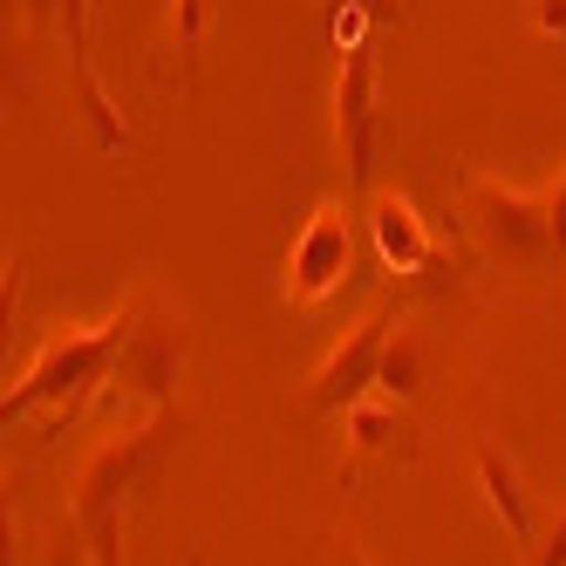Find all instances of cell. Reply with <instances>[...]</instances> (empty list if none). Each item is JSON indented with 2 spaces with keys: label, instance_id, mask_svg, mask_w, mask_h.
Masks as SVG:
<instances>
[{
  "label": "cell",
  "instance_id": "obj_1",
  "mask_svg": "<svg viewBox=\"0 0 566 566\" xmlns=\"http://www.w3.org/2000/svg\"><path fill=\"white\" fill-rule=\"evenodd\" d=\"M130 342V301L116 307L109 321H96V328H69V335H49L42 355L28 361V376L0 396V423H28V417H42V437H55L83 402L116 382V355H124Z\"/></svg>",
  "mask_w": 566,
  "mask_h": 566
},
{
  "label": "cell",
  "instance_id": "obj_2",
  "mask_svg": "<svg viewBox=\"0 0 566 566\" xmlns=\"http://www.w3.org/2000/svg\"><path fill=\"white\" fill-rule=\"evenodd\" d=\"M171 430H178V410H150L144 423H130V430H116V437L96 443V451L83 458V471H75V484H69V525L75 533L90 539V533H103V525H124V505L150 478V464L165 458Z\"/></svg>",
  "mask_w": 566,
  "mask_h": 566
},
{
  "label": "cell",
  "instance_id": "obj_3",
  "mask_svg": "<svg viewBox=\"0 0 566 566\" xmlns=\"http://www.w3.org/2000/svg\"><path fill=\"white\" fill-rule=\"evenodd\" d=\"M191 361V314L157 301L150 287L130 294V342L116 355V382L150 410H178V376Z\"/></svg>",
  "mask_w": 566,
  "mask_h": 566
},
{
  "label": "cell",
  "instance_id": "obj_4",
  "mask_svg": "<svg viewBox=\"0 0 566 566\" xmlns=\"http://www.w3.org/2000/svg\"><path fill=\"white\" fill-rule=\"evenodd\" d=\"M355 226H361L355 198H321L301 219L294 247H287V280H280L294 307H321L355 280Z\"/></svg>",
  "mask_w": 566,
  "mask_h": 566
},
{
  "label": "cell",
  "instance_id": "obj_5",
  "mask_svg": "<svg viewBox=\"0 0 566 566\" xmlns=\"http://www.w3.org/2000/svg\"><path fill=\"white\" fill-rule=\"evenodd\" d=\"M464 219L478 226L484 253L505 266H546L553 253V219H546V191H518L505 178H464Z\"/></svg>",
  "mask_w": 566,
  "mask_h": 566
},
{
  "label": "cell",
  "instance_id": "obj_6",
  "mask_svg": "<svg viewBox=\"0 0 566 566\" xmlns=\"http://www.w3.org/2000/svg\"><path fill=\"white\" fill-rule=\"evenodd\" d=\"M335 144H342V171L348 198L369 206V178H376V144H382V69L369 49H342L335 55Z\"/></svg>",
  "mask_w": 566,
  "mask_h": 566
},
{
  "label": "cell",
  "instance_id": "obj_7",
  "mask_svg": "<svg viewBox=\"0 0 566 566\" xmlns=\"http://www.w3.org/2000/svg\"><path fill=\"white\" fill-rule=\"evenodd\" d=\"M389 335H396V294H382V301L328 348V361H321L314 382H307V410H314V417H342V410H355V402L382 382Z\"/></svg>",
  "mask_w": 566,
  "mask_h": 566
},
{
  "label": "cell",
  "instance_id": "obj_8",
  "mask_svg": "<svg viewBox=\"0 0 566 566\" xmlns=\"http://www.w3.org/2000/svg\"><path fill=\"white\" fill-rule=\"evenodd\" d=\"M55 28H62V42H69V90L75 103H83V124L103 150H130V124L116 116L109 90L96 83V0H55Z\"/></svg>",
  "mask_w": 566,
  "mask_h": 566
},
{
  "label": "cell",
  "instance_id": "obj_9",
  "mask_svg": "<svg viewBox=\"0 0 566 566\" xmlns=\"http://www.w3.org/2000/svg\"><path fill=\"white\" fill-rule=\"evenodd\" d=\"M361 226H369V247L389 273H402V280L430 273V287H443V247H437L430 219L402 191H376L369 206H361Z\"/></svg>",
  "mask_w": 566,
  "mask_h": 566
},
{
  "label": "cell",
  "instance_id": "obj_10",
  "mask_svg": "<svg viewBox=\"0 0 566 566\" xmlns=\"http://www.w3.org/2000/svg\"><path fill=\"white\" fill-rule=\"evenodd\" d=\"M471 471H478L484 505L499 512L505 539H512L518 553H533V546H539V518H533V499H525V478H518V464L505 458V443L484 437V443H478V458H471Z\"/></svg>",
  "mask_w": 566,
  "mask_h": 566
},
{
  "label": "cell",
  "instance_id": "obj_11",
  "mask_svg": "<svg viewBox=\"0 0 566 566\" xmlns=\"http://www.w3.org/2000/svg\"><path fill=\"white\" fill-rule=\"evenodd\" d=\"M342 437H348V458H382V451H402V458H410V451H417V430H410V417L396 410V396H389V402L361 396L355 410H342Z\"/></svg>",
  "mask_w": 566,
  "mask_h": 566
},
{
  "label": "cell",
  "instance_id": "obj_12",
  "mask_svg": "<svg viewBox=\"0 0 566 566\" xmlns=\"http://www.w3.org/2000/svg\"><path fill=\"white\" fill-rule=\"evenodd\" d=\"M376 389H389L396 402H410L417 389H423V342L410 335V328H396L389 335V355H382V382Z\"/></svg>",
  "mask_w": 566,
  "mask_h": 566
},
{
  "label": "cell",
  "instance_id": "obj_13",
  "mask_svg": "<svg viewBox=\"0 0 566 566\" xmlns=\"http://www.w3.org/2000/svg\"><path fill=\"white\" fill-rule=\"evenodd\" d=\"M212 14H219V0H171V49H178L185 62L198 55V42H206Z\"/></svg>",
  "mask_w": 566,
  "mask_h": 566
},
{
  "label": "cell",
  "instance_id": "obj_14",
  "mask_svg": "<svg viewBox=\"0 0 566 566\" xmlns=\"http://www.w3.org/2000/svg\"><path fill=\"white\" fill-rule=\"evenodd\" d=\"M525 559H533V566H566V512L546 525V533H539V546L525 553Z\"/></svg>",
  "mask_w": 566,
  "mask_h": 566
},
{
  "label": "cell",
  "instance_id": "obj_15",
  "mask_svg": "<svg viewBox=\"0 0 566 566\" xmlns=\"http://www.w3.org/2000/svg\"><path fill=\"white\" fill-rule=\"evenodd\" d=\"M546 219H553V253L566 260V171L546 185Z\"/></svg>",
  "mask_w": 566,
  "mask_h": 566
},
{
  "label": "cell",
  "instance_id": "obj_16",
  "mask_svg": "<svg viewBox=\"0 0 566 566\" xmlns=\"http://www.w3.org/2000/svg\"><path fill=\"white\" fill-rule=\"evenodd\" d=\"M49 566H90V546H83V533H75V525H69V533L55 539V553H49Z\"/></svg>",
  "mask_w": 566,
  "mask_h": 566
},
{
  "label": "cell",
  "instance_id": "obj_17",
  "mask_svg": "<svg viewBox=\"0 0 566 566\" xmlns=\"http://www.w3.org/2000/svg\"><path fill=\"white\" fill-rule=\"evenodd\" d=\"M533 21L546 34H566V0H533Z\"/></svg>",
  "mask_w": 566,
  "mask_h": 566
},
{
  "label": "cell",
  "instance_id": "obj_18",
  "mask_svg": "<svg viewBox=\"0 0 566 566\" xmlns=\"http://www.w3.org/2000/svg\"><path fill=\"white\" fill-rule=\"evenodd\" d=\"M335 566H369V559H361V553H355V546L342 539V553H335Z\"/></svg>",
  "mask_w": 566,
  "mask_h": 566
},
{
  "label": "cell",
  "instance_id": "obj_19",
  "mask_svg": "<svg viewBox=\"0 0 566 566\" xmlns=\"http://www.w3.org/2000/svg\"><path fill=\"white\" fill-rule=\"evenodd\" d=\"M376 8H382V14H389V0H376Z\"/></svg>",
  "mask_w": 566,
  "mask_h": 566
}]
</instances>
